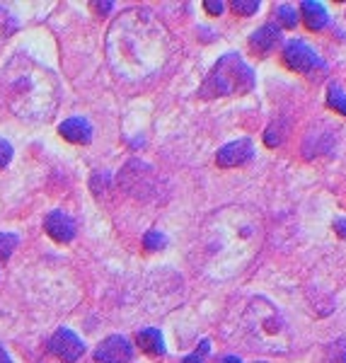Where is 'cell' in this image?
Instances as JSON below:
<instances>
[{
  "instance_id": "6da1fadb",
  "label": "cell",
  "mask_w": 346,
  "mask_h": 363,
  "mask_svg": "<svg viewBox=\"0 0 346 363\" xmlns=\"http://www.w3.org/2000/svg\"><path fill=\"white\" fill-rule=\"evenodd\" d=\"M111 68L119 75L145 78L167 58V32L148 13H128L114 22L107 39Z\"/></svg>"
},
{
  "instance_id": "7a4b0ae2",
  "label": "cell",
  "mask_w": 346,
  "mask_h": 363,
  "mask_svg": "<svg viewBox=\"0 0 346 363\" xmlns=\"http://www.w3.org/2000/svg\"><path fill=\"white\" fill-rule=\"evenodd\" d=\"M8 83V104L22 119H49L56 107V83L51 73L32 61L17 56L3 70Z\"/></svg>"
},
{
  "instance_id": "3957f363",
  "label": "cell",
  "mask_w": 346,
  "mask_h": 363,
  "mask_svg": "<svg viewBox=\"0 0 346 363\" xmlns=\"http://www.w3.org/2000/svg\"><path fill=\"white\" fill-rule=\"evenodd\" d=\"M245 332L255 349L267 354H286L291 349V330L284 315L267 298H255L245 310Z\"/></svg>"
},
{
  "instance_id": "277c9868",
  "label": "cell",
  "mask_w": 346,
  "mask_h": 363,
  "mask_svg": "<svg viewBox=\"0 0 346 363\" xmlns=\"http://www.w3.org/2000/svg\"><path fill=\"white\" fill-rule=\"evenodd\" d=\"M255 87V73L238 54H225L211 68L203 80L199 97H228V95H247Z\"/></svg>"
},
{
  "instance_id": "5b68a950",
  "label": "cell",
  "mask_w": 346,
  "mask_h": 363,
  "mask_svg": "<svg viewBox=\"0 0 346 363\" xmlns=\"http://www.w3.org/2000/svg\"><path fill=\"white\" fill-rule=\"evenodd\" d=\"M49 351L56 356V359H61L63 363H75L85 354V344L75 332L61 327V330L49 339Z\"/></svg>"
},
{
  "instance_id": "8992f818",
  "label": "cell",
  "mask_w": 346,
  "mask_h": 363,
  "mask_svg": "<svg viewBox=\"0 0 346 363\" xmlns=\"http://www.w3.org/2000/svg\"><path fill=\"white\" fill-rule=\"evenodd\" d=\"M284 61L291 70H298V73H310L313 68L322 66L320 56L315 49H310L305 42H289L284 49Z\"/></svg>"
},
{
  "instance_id": "52a82bcc",
  "label": "cell",
  "mask_w": 346,
  "mask_h": 363,
  "mask_svg": "<svg viewBox=\"0 0 346 363\" xmlns=\"http://www.w3.org/2000/svg\"><path fill=\"white\" fill-rule=\"evenodd\" d=\"M131 359H133V347L121 335L107 337L95 351L97 363H131Z\"/></svg>"
},
{
  "instance_id": "ba28073f",
  "label": "cell",
  "mask_w": 346,
  "mask_h": 363,
  "mask_svg": "<svg viewBox=\"0 0 346 363\" xmlns=\"http://www.w3.org/2000/svg\"><path fill=\"white\" fill-rule=\"evenodd\" d=\"M252 155H255L252 140L240 138V140H233V143L223 145L218 150V155H216V162H218L221 167H240V165H245V162H250Z\"/></svg>"
},
{
  "instance_id": "9c48e42d",
  "label": "cell",
  "mask_w": 346,
  "mask_h": 363,
  "mask_svg": "<svg viewBox=\"0 0 346 363\" xmlns=\"http://www.w3.org/2000/svg\"><path fill=\"white\" fill-rule=\"evenodd\" d=\"M44 230L56 242H70L75 238V220L68 213H63V211H51L44 218Z\"/></svg>"
},
{
  "instance_id": "30bf717a",
  "label": "cell",
  "mask_w": 346,
  "mask_h": 363,
  "mask_svg": "<svg viewBox=\"0 0 346 363\" xmlns=\"http://www.w3.org/2000/svg\"><path fill=\"white\" fill-rule=\"evenodd\" d=\"M58 133H61L63 138L70 140V143H90L92 140V126L87 119H80V116H75V119H66L61 126H58Z\"/></svg>"
},
{
  "instance_id": "8fae6325",
  "label": "cell",
  "mask_w": 346,
  "mask_h": 363,
  "mask_svg": "<svg viewBox=\"0 0 346 363\" xmlns=\"http://www.w3.org/2000/svg\"><path fill=\"white\" fill-rule=\"evenodd\" d=\"M279 39H281V29H279V25H264L262 29H257V32L252 34L250 46H252V49H255L260 56H267V54H272V49L279 44Z\"/></svg>"
},
{
  "instance_id": "7c38bea8",
  "label": "cell",
  "mask_w": 346,
  "mask_h": 363,
  "mask_svg": "<svg viewBox=\"0 0 346 363\" xmlns=\"http://www.w3.org/2000/svg\"><path fill=\"white\" fill-rule=\"evenodd\" d=\"M301 15L305 20V25H308V29H313V32H318V29H322L327 25V10L322 3H313V0H305V3L301 5Z\"/></svg>"
},
{
  "instance_id": "4fadbf2b",
  "label": "cell",
  "mask_w": 346,
  "mask_h": 363,
  "mask_svg": "<svg viewBox=\"0 0 346 363\" xmlns=\"http://www.w3.org/2000/svg\"><path fill=\"white\" fill-rule=\"evenodd\" d=\"M138 344H140V349H143L145 354H150V356H162V354H165V342H162L160 330H155V327L140 330L138 332Z\"/></svg>"
},
{
  "instance_id": "5bb4252c",
  "label": "cell",
  "mask_w": 346,
  "mask_h": 363,
  "mask_svg": "<svg viewBox=\"0 0 346 363\" xmlns=\"http://www.w3.org/2000/svg\"><path fill=\"white\" fill-rule=\"evenodd\" d=\"M327 104H330L334 112L346 116V92L339 85H334V83L330 85V90H327Z\"/></svg>"
},
{
  "instance_id": "9a60e30c",
  "label": "cell",
  "mask_w": 346,
  "mask_h": 363,
  "mask_svg": "<svg viewBox=\"0 0 346 363\" xmlns=\"http://www.w3.org/2000/svg\"><path fill=\"white\" fill-rule=\"evenodd\" d=\"M277 22H279V29L286 27V29H293L298 25V13L293 5H279L277 8Z\"/></svg>"
},
{
  "instance_id": "2e32d148",
  "label": "cell",
  "mask_w": 346,
  "mask_h": 363,
  "mask_svg": "<svg viewBox=\"0 0 346 363\" xmlns=\"http://www.w3.org/2000/svg\"><path fill=\"white\" fill-rule=\"evenodd\" d=\"M325 363H346V339H339L327 347Z\"/></svg>"
},
{
  "instance_id": "e0dca14e",
  "label": "cell",
  "mask_w": 346,
  "mask_h": 363,
  "mask_svg": "<svg viewBox=\"0 0 346 363\" xmlns=\"http://www.w3.org/2000/svg\"><path fill=\"white\" fill-rule=\"evenodd\" d=\"M20 238L13 235V233H0V262H8L13 250L17 247Z\"/></svg>"
},
{
  "instance_id": "ac0fdd59",
  "label": "cell",
  "mask_w": 346,
  "mask_h": 363,
  "mask_svg": "<svg viewBox=\"0 0 346 363\" xmlns=\"http://www.w3.org/2000/svg\"><path fill=\"white\" fill-rule=\"evenodd\" d=\"M143 245H145V250L155 252V250L165 247V245H167V238L162 235L160 230H148V233H145V238H143Z\"/></svg>"
},
{
  "instance_id": "d6986e66",
  "label": "cell",
  "mask_w": 346,
  "mask_h": 363,
  "mask_svg": "<svg viewBox=\"0 0 346 363\" xmlns=\"http://www.w3.org/2000/svg\"><path fill=\"white\" fill-rule=\"evenodd\" d=\"M264 140H267L269 148H277V145L284 143V124H272L264 133Z\"/></svg>"
},
{
  "instance_id": "ffe728a7",
  "label": "cell",
  "mask_w": 346,
  "mask_h": 363,
  "mask_svg": "<svg viewBox=\"0 0 346 363\" xmlns=\"http://www.w3.org/2000/svg\"><path fill=\"white\" fill-rule=\"evenodd\" d=\"M208 351H211V342L208 339H203L201 344H199V349L194 351L191 356H186L182 363H206V356H208Z\"/></svg>"
},
{
  "instance_id": "44dd1931",
  "label": "cell",
  "mask_w": 346,
  "mask_h": 363,
  "mask_svg": "<svg viewBox=\"0 0 346 363\" xmlns=\"http://www.w3.org/2000/svg\"><path fill=\"white\" fill-rule=\"evenodd\" d=\"M233 10H235L238 15H242V17H250V15H255L257 10H260V3H245V0H235V3H233Z\"/></svg>"
},
{
  "instance_id": "7402d4cb",
  "label": "cell",
  "mask_w": 346,
  "mask_h": 363,
  "mask_svg": "<svg viewBox=\"0 0 346 363\" xmlns=\"http://www.w3.org/2000/svg\"><path fill=\"white\" fill-rule=\"evenodd\" d=\"M13 160V145L8 143L5 138H0V169H5Z\"/></svg>"
},
{
  "instance_id": "603a6c76",
  "label": "cell",
  "mask_w": 346,
  "mask_h": 363,
  "mask_svg": "<svg viewBox=\"0 0 346 363\" xmlns=\"http://www.w3.org/2000/svg\"><path fill=\"white\" fill-rule=\"evenodd\" d=\"M0 27L5 29V34H10V32H15V29H17L15 22L10 20V15L5 13V8H0Z\"/></svg>"
},
{
  "instance_id": "cb8c5ba5",
  "label": "cell",
  "mask_w": 346,
  "mask_h": 363,
  "mask_svg": "<svg viewBox=\"0 0 346 363\" xmlns=\"http://www.w3.org/2000/svg\"><path fill=\"white\" fill-rule=\"evenodd\" d=\"M203 8H206L211 15H221L225 5H223V3H203Z\"/></svg>"
},
{
  "instance_id": "d4e9b609",
  "label": "cell",
  "mask_w": 346,
  "mask_h": 363,
  "mask_svg": "<svg viewBox=\"0 0 346 363\" xmlns=\"http://www.w3.org/2000/svg\"><path fill=\"white\" fill-rule=\"evenodd\" d=\"M334 230L339 233L342 238H346V220L344 218H339V220H334Z\"/></svg>"
},
{
  "instance_id": "484cf974",
  "label": "cell",
  "mask_w": 346,
  "mask_h": 363,
  "mask_svg": "<svg viewBox=\"0 0 346 363\" xmlns=\"http://www.w3.org/2000/svg\"><path fill=\"white\" fill-rule=\"evenodd\" d=\"M111 8H114L111 3H97V5H95V10H99V13H109Z\"/></svg>"
},
{
  "instance_id": "4316f807",
  "label": "cell",
  "mask_w": 346,
  "mask_h": 363,
  "mask_svg": "<svg viewBox=\"0 0 346 363\" xmlns=\"http://www.w3.org/2000/svg\"><path fill=\"white\" fill-rule=\"evenodd\" d=\"M0 363H13V361H10V356H8V351H5L3 347H0Z\"/></svg>"
},
{
  "instance_id": "83f0119b",
  "label": "cell",
  "mask_w": 346,
  "mask_h": 363,
  "mask_svg": "<svg viewBox=\"0 0 346 363\" xmlns=\"http://www.w3.org/2000/svg\"><path fill=\"white\" fill-rule=\"evenodd\" d=\"M221 363H242V361H240L238 356H225V359H223Z\"/></svg>"
},
{
  "instance_id": "f1b7e54d",
  "label": "cell",
  "mask_w": 346,
  "mask_h": 363,
  "mask_svg": "<svg viewBox=\"0 0 346 363\" xmlns=\"http://www.w3.org/2000/svg\"><path fill=\"white\" fill-rule=\"evenodd\" d=\"M257 363H264V361H257Z\"/></svg>"
}]
</instances>
